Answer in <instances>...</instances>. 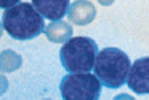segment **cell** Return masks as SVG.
<instances>
[{
    "instance_id": "6da1fadb",
    "label": "cell",
    "mask_w": 149,
    "mask_h": 100,
    "mask_svg": "<svg viewBox=\"0 0 149 100\" xmlns=\"http://www.w3.org/2000/svg\"><path fill=\"white\" fill-rule=\"evenodd\" d=\"M2 26L13 39L19 41L37 37L45 30L43 16L30 3H19L7 8L2 15Z\"/></svg>"
},
{
    "instance_id": "7a4b0ae2",
    "label": "cell",
    "mask_w": 149,
    "mask_h": 100,
    "mask_svg": "<svg viewBox=\"0 0 149 100\" xmlns=\"http://www.w3.org/2000/svg\"><path fill=\"white\" fill-rule=\"evenodd\" d=\"M130 68L131 61L127 53L118 48L109 47L98 53L93 72L103 86L116 89L126 83Z\"/></svg>"
},
{
    "instance_id": "3957f363",
    "label": "cell",
    "mask_w": 149,
    "mask_h": 100,
    "mask_svg": "<svg viewBox=\"0 0 149 100\" xmlns=\"http://www.w3.org/2000/svg\"><path fill=\"white\" fill-rule=\"evenodd\" d=\"M98 52V45L94 40L86 36H77L62 46L60 60L70 73H85L93 69Z\"/></svg>"
},
{
    "instance_id": "277c9868",
    "label": "cell",
    "mask_w": 149,
    "mask_h": 100,
    "mask_svg": "<svg viewBox=\"0 0 149 100\" xmlns=\"http://www.w3.org/2000/svg\"><path fill=\"white\" fill-rule=\"evenodd\" d=\"M101 82L95 74L72 73L60 83V91L65 100H97L101 93Z\"/></svg>"
},
{
    "instance_id": "5b68a950",
    "label": "cell",
    "mask_w": 149,
    "mask_h": 100,
    "mask_svg": "<svg viewBox=\"0 0 149 100\" xmlns=\"http://www.w3.org/2000/svg\"><path fill=\"white\" fill-rule=\"evenodd\" d=\"M127 87L137 95H149V57L140 58L131 65Z\"/></svg>"
},
{
    "instance_id": "8992f818",
    "label": "cell",
    "mask_w": 149,
    "mask_h": 100,
    "mask_svg": "<svg viewBox=\"0 0 149 100\" xmlns=\"http://www.w3.org/2000/svg\"><path fill=\"white\" fill-rule=\"evenodd\" d=\"M36 10L50 21L63 18L70 8V0H32Z\"/></svg>"
},
{
    "instance_id": "52a82bcc",
    "label": "cell",
    "mask_w": 149,
    "mask_h": 100,
    "mask_svg": "<svg viewBox=\"0 0 149 100\" xmlns=\"http://www.w3.org/2000/svg\"><path fill=\"white\" fill-rule=\"evenodd\" d=\"M20 1L21 0H0V6L2 9H7L19 4Z\"/></svg>"
}]
</instances>
